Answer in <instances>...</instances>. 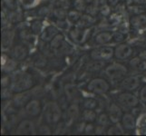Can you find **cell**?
I'll return each instance as SVG.
<instances>
[{
  "instance_id": "7a4b0ae2",
  "label": "cell",
  "mask_w": 146,
  "mask_h": 136,
  "mask_svg": "<svg viewBox=\"0 0 146 136\" xmlns=\"http://www.w3.org/2000/svg\"><path fill=\"white\" fill-rule=\"evenodd\" d=\"M128 69L124 64L120 63H113L107 65L104 69V74L111 81H119L123 80L127 74Z\"/></svg>"
},
{
  "instance_id": "ee69618b",
  "label": "cell",
  "mask_w": 146,
  "mask_h": 136,
  "mask_svg": "<svg viewBox=\"0 0 146 136\" xmlns=\"http://www.w3.org/2000/svg\"><path fill=\"white\" fill-rule=\"evenodd\" d=\"M119 2H120V0H108L109 5L110 6H113V7L116 6L117 3H119Z\"/></svg>"
},
{
  "instance_id": "cb8c5ba5",
  "label": "cell",
  "mask_w": 146,
  "mask_h": 136,
  "mask_svg": "<svg viewBox=\"0 0 146 136\" xmlns=\"http://www.w3.org/2000/svg\"><path fill=\"white\" fill-rule=\"evenodd\" d=\"M67 115L71 120H74L79 115V106L77 103H72L67 109Z\"/></svg>"
},
{
  "instance_id": "44dd1931",
  "label": "cell",
  "mask_w": 146,
  "mask_h": 136,
  "mask_svg": "<svg viewBox=\"0 0 146 136\" xmlns=\"http://www.w3.org/2000/svg\"><path fill=\"white\" fill-rule=\"evenodd\" d=\"M82 118L83 121L87 123H92L95 122L97 119L96 113L94 112V110L92 109H84L82 113Z\"/></svg>"
},
{
  "instance_id": "f35d334b",
  "label": "cell",
  "mask_w": 146,
  "mask_h": 136,
  "mask_svg": "<svg viewBox=\"0 0 146 136\" xmlns=\"http://www.w3.org/2000/svg\"><path fill=\"white\" fill-rule=\"evenodd\" d=\"M35 64H36V66H39V67H43L44 64H46V59L43 57L42 55H40V56L35 61Z\"/></svg>"
},
{
  "instance_id": "603a6c76",
  "label": "cell",
  "mask_w": 146,
  "mask_h": 136,
  "mask_svg": "<svg viewBox=\"0 0 146 136\" xmlns=\"http://www.w3.org/2000/svg\"><path fill=\"white\" fill-rule=\"evenodd\" d=\"M64 42V37L62 34L59 33L51 40V42H50V47L55 51V50L58 49L60 46H61Z\"/></svg>"
},
{
  "instance_id": "4316f807",
  "label": "cell",
  "mask_w": 146,
  "mask_h": 136,
  "mask_svg": "<svg viewBox=\"0 0 146 136\" xmlns=\"http://www.w3.org/2000/svg\"><path fill=\"white\" fill-rule=\"evenodd\" d=\"M96 122L98 125H102V126H107V125L110 123L111 120L109 117V114L102 113L101 114H99L97 116Z\"/></svg>"
},
{
  "instance_id": "5b68a950",
  "label": "cell",
  "mask_w": 146,
  "mask_h": 136,
  "mask_svg": "<svg viewBox=\"0 0 146 136\" xmlns=\"http://www.w3.org/2000/svg\"><path fill=\"white\" fill-rule=\"evenodd\" d=\"M139 98L132 92L124 91L116 95V102L117 103L123 108L133 109L137 107L139 105Z\"/></svg>"
},
{
  "instance_id": "9c48e42d",
  "label": "cell",
  "mask_w": 146,
  "mask_h": 136,
  "mask_svg": "<svg viewBox=\"0 0 146 136\" xmlns=\"http://www.w3.org/2000/svg\"><path fill=\"white\" fill-rule=\"evenodd\" d=\"M141 78L137 75H131L123 78L121 81L120 86L124 91H129V92H133V91L137 90L141 84Z\"/></svg>"
},
{
  "instance_id": "1f68e13d",
  "label": "cell",
  "mask_w": 146,
  "mask_h": 136,
  "mask_svg": "<svg viewBox=\"0 0 146 136\" xmlns=\"http://www.w3.org/2000/svg\"><path fill=\"white\" fill-rule=\"evenodd\" d=\"M108 20H109L110 25L115 26V25H119L121 23L122 17H121V16L118 14H112V15H109L108 16Z\"/></svg>"
},
{
  "instance_id": "2e32d148",
  "label": "cell",
  "mask_w": 146,
  "mask_h": 136,
  "mask_svg": "<svg viewBox=\"0 0 146 136\" xmlns=\"http://www.w3.org/2000/svg\"><path fill=\"white\" fill-rule=\"evenodd\" d=\"M57 34H59V31L56 27H54L53 26H48L42 31L40 37H41V39L44 42H51V40Z\"/></svg>"
},
{
  "instance_id": "bcb514c9",
  "label": "cell",
  "mask_w": 146,
  "mask_h": 136,
  "mask_svg": "<svg viewBox=\"0 0 146 136\" xmlns=\"http://www.w3.org/2000/svg\"><path fill=\"white\" fill-rule=\"evenodd\" d=\"M145 13H146V11H145Z\"/></svg>"
},
{
  "instance_id": "4fadbf2b",
  "label": "cell",
  "mask_w": 146,
  "mask_h": 136,
  "mask_svg": "<svg viewBox=\"0 0 146 136\" xmlns=\"http://www.w3.org/2000/svg\"><path fill=\"white\" fill-rule=\"evenodd\" d=\"M113 39V34L109 31H101L94 36V43L99 45H104L110 44Z\"/></svg>"
},
{
  "instance_id": "484cf974",
  "label": "cell",
  "mask_w": 146,
  "mask_h": 136,
  "mask_svg": "<svg viewBox=\"0 0 146 136\" xmlns=\"http://www.w3.org/2000/svg\"><path fill=\"white\" fill-rule=\"evenodd\" d=\"M83 106L84 107V109L94 110L98 106V101L94 98H85L83 102Z\"/></svg>"
},
{
  "instance_id": "7bdbcfd3",
  "label": "cell",
  "mask_w": 146,
  "mask_h": 136,
  "mask_svg": "<svg viewBox=\"0 0 146 136\" xmlns=\"http://www.w3.org/2000/svg\"><path fill=\"white\" fill-rule=\"evenodd\" d=\"M134 4L140 5V6H146V0H133Z\"/></svg>"
},
{
  "instance_id": "4dcf8cb0",
  "label": "cell",
  "mask_w": 146,
  "mask_h": 136,
  "mask_svg": "<svg viewBox=\"0 0 146 136\" xmlns=\"http://www.w3.org/2000/svg\"><path fill=\"white\" fill-rule=\"evenodd\" d=\"M74 9H76L78 11L81 12V11H84V10H86L87 5L84 0H75L74 2Z\"/></svg>"
},
{
  "instance_id": "74e56055",
  "label": "cell",
  "mask_w": 146,
  "mask_h": 136,
  "mask_svg": "<svg viewBox=\"0 0 146 136\" xmlns=\"http://www.w3.org/2000/svg\"><path fill=\"white\" fill-rule=\"evenodd\" d=\"M39 133L40 134H51V129L48 125H41L39 127Z\"/></svg>"
},
{
  "instance_id": "52a82bcc",
  "label": "cell",
  "mask_w": 146,
  "mask_h": 136,
  "mask_svg": "<svg viewBox=\"0 0 146 136\" xmlns=\"http://www.w3.org/2000/svg\"><path fill=\"white\" fill-rule=\"evenodd\" d=\"M92 31L89 27L88 28H82L78 26L70 29L68 33L69 37L71 38L74 43L76 44H84L86 42L90 37Z\"/></svg>"
},
{
  "instance_id": "b9f144b4",
  "label": "cell",
  "mask_w": 146,
  "mask_h": 136,
  "mask_svg": "<svg viewBox=\"0 0 146 136\" xmlns=\"http://www.w3.org/2000/svg\"><path fill=\"white\" fill-rule=\"evenodd\" d=\"M138 56L143 58L144 60H146V48L145 49H143V50H140L139 51V54H138Z\"/></svg>"
},
{
  "instance_id": "60d3db41",
  "label": "cell",
  "mask_w": 146,
  "mask_h": 136,
  "mask_svg": "<svg viewBox=\"0 0 146 136\" xmlns=\"http://www.w3.org/2000/svg\"><path fill=\"white\" fill-rule=\"evenodd\" d=\"M4 3L7 5V7H9L12 10L15 8V7H16V2H15V0H4Z\"/></svg>"
},
{
  "instance_id": "836d02e7",
  "label": "cell",
  "mask_w": 146,
  "mask_h": 136,
  "mask_svg": "<svg viewBox=\"0 0 146 136\" xmlns=\"http://www.w3.org/2000/svg\"><path fill=\"white\" fill-rule=\"evenodd\" d=\"M16 66H17L16 62H15L13 59H8L7 61V63L4 64L3 69L6 72H11V71H13V70H15V67Z\"/></svg>"
},
{
  "instance_id": "e0dca14e",
  "label": "cell",
  "mask_w": 146,
  "mask_h": 136,
  "mask_svg": "<svg viewBox=\"0 0 146 136\" xmlns=\"http://www.w3.org/2000/svg\"><path fill=\"white\" fill-rule=\"evenodd\" d=\"M130 26L134 29L142 28L146 26V16L143 14L141 15H134L133 17L130 19Z\"/></svg>"
},
{
  "instance_id": "3957f363",
  "label": "cell",
  "mask_w": 146,
  "mask_h": 136,
  "mask_svg": "<svg viewBox=\"0 0 146 136\" xmlns=\"http://www.w3.org/2000/svg\"><path fill=\"white\" fill-rule=\"evenodd\" d=\"M61 108L55 102H49L44 109V120L48 124L57 123L61 119Z\"/></svg>"
},
{
  "instance_id": "9a60e30c",
  "label": "cell",
  "mask_w": 146,
  "mask_h": 136,
  "mask_svg": "<svg viewBox=\"0 0 146 136\" xmlns=\"http://www.w3.org/2000/svg\"><path fill=\"white\" fill-rule=\"evenodd\" d=\"M28 55L27 48L23 44H17L14 47L12 52V56L17 61H23Z\"/></svg>"
},
{
  "instance_id": "f1b7e54d",
  "label": "cell",
  "mask_w": 146,
  "mask_h": 136,
  "mask_svg": "<svg viewBox=\"0 0 146 136\" xmlns=\"http://www.w3.org/2000/svg\"><path fill=\"white\" fill-rule=\"evenodd\" d=\"M130 12L133 13V15H141V14H143L146 11V7H144L143 6H140V5H136L133 7H130Z\"/></svg>"
},
{
  "instance_id": "5bb4252c",
  "label": "cell",
  "mask_w": 146,
  "mask_h": 136,
  "mask_svg": "<svg viewBox=\"0 0 146 136\" xmlns=\"http://www.w3.org/2000/svg\"><path fill=\"white\" fill-rule=\"evenodd\" d=\"M108 114H109L111 122L113 123H116L121 121L123 113L122 112V110H121V108L119 107V105H117L116 103H111L109 106V110H108Z\"/></svg>"
},
{
  "instance_id": "f546056e",
  "label": "cell",
  "mask_w": 146,
  "mask_h": 136,
  "mask_svg": "<svg viewBox=\"0 0 146 136\" xmlns=\"http://www.w3.org/2000/svg\"><path fill=\"white\" fill-rule=\"evenodd\" d=\"M113 41L115 43H123L125 39H126V36L125 34L122 31H117V32H113Z\"/></svg>"
},
{
  "instance_id": "ac0fdd59",
  "label": "cell",
  "mask_w": 146,
  "mask_h": 136,
  "mask_svg": "<svg viewBox=\"0 0 146 136\" xmlns=\"http://www.w3.org/2000/svg\"><path fill=\"white\" fill-rule=\"evenodd\" d=\"M130 66L133 69L136 70L137 72H145L146 71V60L139 56L133 57L130 60Z\"/></svg>"
},
{
  "instance_id": "d6a6232c",
  "label": "cell",
  "mask_w": 146,
  "mask_h": 136,
  "mask_svg": "<svg viewBox=\"0 0 146 136\" xmlns=\"http://www.w3.org/2000/svg\"><path fill=\"white\" fill-rule=\"evenodd\" d=\"M31 29L33 33L35 34H41L43 29V24L42 21H35L31 25Z\"/></svg>"
},
{
  "instance_id": "ffe728a7",
  "label": "cell",
  "mask_w": 146,
  "mask_h": 136,
  "mask_svg": "<svg viewBox=\"0 0 146 136\" xmlns=\"http://www.w3.org/2000/svg\"><path fill=\"white\" fill-rule=\"evenodd\" d=\"M95 22V18L92 15H84L82 16V17L80 18V20L77 22V26L82 27V28H88L90 26H92L93 24H94Z\"/></svg>"
},
{
  "instance_id": "7402d4cb",
  "label": "cell",
  "mask_w": 146,
  "mask_h": 136,
  "mask_svg": "<svg viewBox=\"0 0 146 136\" xmlns=\"http://www.w3.org/2000/svg\"><path fill=\"white\" fill-rule=\"evenodd\" d=\"M105 66V64L104 61H96V60H93L92 63H90L87 65V72L90 73H96L102 70Z\"/></svg>"
},
{
  "instance_id": "8d00e7d4",
  "label": "cell",
  "mask_w": 146,
  "mask_h": 136,
  "mask_svg": "<svg viewBox=\"0 0 146 136\" xmlns=\"http://www.w3.org/2000/svg\"><path fill=\"white\" fill-rule=\"evenodd\" d=\"M139 99L141 102L146 103V84L143 85L139 91Z\"/></svg>"
},
{
  "instance_id": "83f0119b",
  "label": "cell",
  "mask_w": 146,
  "mask_h": 136,
  "mask_svg": "<svg viewBox=\"0 0 146 136\" xmlns=\"http://www.w3.org/2000/svg\"><path fill=\"white\" fill-rule=\"evenodd\" d=\"M67 13L68 12H66L63 8H55L53 12L54 17L57 18L58 20H64L67 17Z\"/></svg>"
},
{
  "instance_id": "8fae6325",
  "label": "cell",
  "mask_w": 146,
  "mask_h": 136,
  "mask_svg": "<svg viewBox=\"0 0 146 136\" xmlns=\"http://www.w3.org/2000/svg\"><path fill=\"white\" fill-rule=\"evenodd\" d=\"M121 124L124 131L132 132L136 127V119L132 113H125L123 114L122 119H121Z\"/></svg>"
},
{
  "instance_id": "7c38bea8",
  "label": "cell",
  "mask_w": 146,
  "mask_h": 136,
  "mask_svg": "<svg viewBox=\"0 0 146 136\" xmlns=\"http://www.w3.org/2000/svg\"><path fill=\"white\" fill-rule=\"evenodd\" d=\"M36 133V128L33 122L30 120H24L17 127V134H34Z\"/></svg>"
},
{
  "instance_id": "d6986e66",
  "label": "cell",
  "mask_w": 146,
  "mask_h": 136,
  "mask_svg": "<svg viewBox=\"0 0 146 136\" xmlns=\"http://www.w3.org/2000/svg\"><path fill=\"white\" fill-rule=\"evenodd\" d=\"M64 93L66 94V98L69 101L77 99L80 96V92L78 88L73 84H68L64 86Z\"/></svg>"
},
{
  "instance_id": "d4e9b609",
  "label": "cell",
  "mask_w": 146,
  "mask_h": 136,
  "mask_svg": "<svg viewBox=\"0 0 146 136\" xmlns=\"http://www.w3.org/2000/svg\"><path fill=\"white\" fill-rule=\"evenodd\" d=\"M83 15L81 14V12L78 11L76 9H73V10H70L67 13V18L70 22L72 23H77L80 18L82 17Z\"/></svg>"
},
{
  "instance_id": "ba28073f",
  "label": "cell",
  "mask_w": 146,
  "mask_h": 136,
  "mask_svg": "<svg viewBox=\"0 0 146 136\" xmlns=\"http://www.w3.org/2000/svg\"><path fill=\"white\" fill-rule=\"evenodd\" d=\"M133 54V48L126 43H120L114 48V57L119 61H125L131 58Z\"/></svg>"
},
{
  "instance_id": "e575fe53",
  "label": "cell",
  "mask_w": 146,
  "mask_h": 136,
  "mask_svg": "<svg viewBox=\"0 0 146 136\" xmlns=\"http://www.w3.org/2000/svg\"><path fill=\"white\" fill-rule=\"evenodd\" d=\"M122 128L119 127L117 124L111 125L107 130V134H122L123 133Z\"/></svg>"
},
{
  "instance_id": "d590c367",
  "label": "cell",
  "mask_w": 146,
  "mask_h": 136,
  "mask_svg": "<svg viewBox=\"0 0 146 136\" xmlns=\"http://www.w3.org/2000/svg\"><path fill=\"white\" fill-rule=\"evenodd\" d=\"M39 0H23V7L27 9L36 7Z\"/></svg>"
},
{
  "instance_id": "30bf717a",
  "label": "cell",
  "mask_w": 146,
  "mask_h": 136,
  "mask_svg": "<svg viewBox=\"0 0 146 136\" xmlns=\"http://www.w3.org/2000/svg\"><path fill=\"white\" fill-rule=\"evenodd\" d=\"M26 113L31 117H36L42 112L41 102L37 99H30L25 106Z\"/></svg>"
},
{
  "instance_id": "ab89813d",
  "label": "cell",
  "mask_w": 146,
  "mask_h": 136,
  "mask_svg": "<svg viewBox=\"0 0 146 136\" xmlns=\"http://www.w3.org/2000/svg\"><path fill=\"white\" fill-rule=\"evenodd\" d=\"M100 12L102 13L104 16H108V15L110 14L111 10H110V7L108 6V5H105L104 7H103L102 8H101Z\"/></svg>"
},
{
  "instance_id": "277c9868",
  "label": "cell",
  "mask_w": 146,
  "mask_h": 136,
  "mask_svg": "<svg viewBox=\"0 0 146 136\" xmlns=\"http://www.w3.org/2000/svg\"><path fill=\"white\" fill-rule=\"evenodd\" d=\"M86 89L90 93L101 95L108 93L111 89V85L105 78L95 77L87 84Z\"/></svg>"
},
{
  "instance_id": "6da1fadb",
  "label": "cell",
  "mask_w": 146,
  "mask_h": 136,
  "mask_svg": "<svg viewBox=\"0 0 146 136\" xmlns=\"http://www.w3.org/2000/svg\"><path fill=\"white\" fill-rule=\"evenodd\" d=\"M34 84L32 76L27 73L18 72L15 74L10 84V89L15 93H22L24 91L31 88Z\"/></svg>"
},
{
  "instance_id": "8992f818",
  "label": "cell",
  "mask_w": 146,
  "mask_h": 136,
  "mask_svg": "<svg viewBox=\"0 0 146 136\" xmlns=\"http://www.w3.org/2000/svg\"><path fill=\"white\" fill-rule=\"evenodd\" d=\"M90 58L96 61H109L114 56V48L111 46H99L90 52Z\"/></svg>"
},
{
  "instance_id": "f6af8a7d",
  "label": "cell",
  "mask_w": 146,
  "mask_h": 136,
  "mask_svg": "<svg viewBox=\"0 0 146 136\" xmlns=\"http://www.w3.org/2000/svg\"><path fill=\"white\" fill-rule=\"evenodd\" d=\"M144 47L146 48V39H145V41H144Z\"/></svg>"
}]
</instances>
